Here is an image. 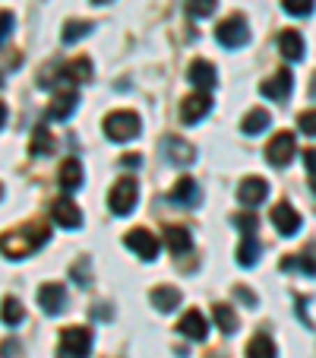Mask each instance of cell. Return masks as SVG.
<instances>
[{"label":"cell","instance_id":"obj_1","mask_svg":"<svg viewBox=\"0 0 316 358\" xmlns=\"http://www.w3.org/2000/svg\"><path fill=\"white\" fill-rule=\"evenodd\" d=\"M47 238H51L47 225L26 222V225H20V229L3 231L0 248H3V257H7V260H26L29 254H35V250L41 248V244H47Z\"/></svg>","mask_w":316,"mask_h":358},{"label":"cell","instance_id":"obj_2","mask_svg":"<svg viewBox=\"0 0 316 358\" xmlns=\"http://www.w3.org/2000/svg\"><path fill=\"white\" fill-rule=\"evenodd\" d=\"M105 136L114 143H130L140 136V115L136 111H111L105 117Z\"/></svg>","mask_w":316,"mask_h":358},{"label":"cell","instance_id":"obj_3","mask_svg":"<svg viewBox=\"0 0 316 358\" xmlns=\"http://www.w3.org/2000/svg\"><path fill=\"white\" fill-rule=\"evenodd\" d=\"M89 349H92V333L86 327H70V330L61 333L57 358H86Z\"/></svg>","mask_w":316,"mask_h":358},{"label":"cell","instance_id":"obj_4","mask_svg":"<svg viewBox=\"0 0 316 358\" xmlns=\"http://www.w3.org/2000/svg\"><path fill=\"white\" fill-rule=\"evenodd\" d=\"M136 196H140L136 178H121V181H114V187H111V194H108L111 213H114V216H127L136 206Z\"/></svg>","mask_w":316,"mask_h":358},{"label":"cell","instance_id":"obj_5","mask_svg":"<svg viewBox=\"0 0 316 358\" xmlns=\"http://www.w3.org/2000/svg\"><path fill=\"white\" fill-rule=\"evenodd\" d=\"M294 134L291 130H282V134H276L269 140V146H266V159H269V165H276V169H285V165H291V159H294Z\"/></svg>","mask_w":316,"mask_h":358},{"label":"cell","instance_id":"obj_6","mask_svg":"<svg viewBox=\"0 0 316 358\" xmlns=\"http://www.w3.org/2000/svg\"><path fill=\"white\" fill-rule=\"evenodd\" d=\"M216 38L222 41L225 48H241V45H247V41H250L247 20H243L241 13L228 16V20H225V22H218V29H216Z\"/></svg>","mask_w":316,"mask_h":358},{"label":"cell","instance_id":"obj_7","mask_svg":"<svg viewBox=\"0 0 316 358\" xmlns=\"http://www.w3.org/2000/svg\"><path fill=\"white\" fill-rule=\"evenodd\" d=\"M80 105V92H76V83H67V86L57 89V95L51 99V108H47V117L51 121H67L73 115V108Z\"/></svg>","mask_w":316,"mask_h":358},{"label":"cell","instance_id":"obj_8","mask_svg":"<svg viewBox=\"0 0 316 358\" xmlns=\"http://www.w3.org/2000/svg\"><path fill=\"white\" fill-rule=\"evenodd\" d=\"M123 244H127V248L133 250V254H140L142 260H155V257H158V238H155L152 231H146V229H133V231H127Z\"/></svg>","mask_w":316,"mask_h":358},{"label":"cell","instance_id":"obj_9","mask_svg":"<svg viewBox=\"0 0 316 358\" xmlns=\"http://www.w3.org/2000/svg\"><path fill=\"white\" fill-rule=\"evenodd\" d=\"M272 225L278 229V235L291 238L301 231V213H297L294 206H288V203H276V206H272Z\"/></svg>","mask_w":316,"mask_h":358},{"label":"cell","instance_id":"obj_10","mask_svg":"<svg viewBox=\"0 0 316 358\" xmlns=\"http://www.w3.org/2000/svg\"><path fill=\"white\" fill-rule=\"evenodd\" d=\"M291 89H294V80H291L288 70H278V73H272L269 80L259 83V92L272 101H285L291 95Z\"/></svg>","mask_w":316,"mask_h":358},{"label":"cell","instance_id":"obj_11","mask_svg":"<svg viewBox=\"0 0 316 358\" xmlns=\"http://www.w3.org/2000/svg\"><path fill=\"white\" fill-rule=\"evenodd\" d=\"M212 111V99L206 92H196V95H187L181 105V121L183 124H200L202 117Z\"/></svg>","mask_w":316,"mask_h":358},{"label":"cell","instance_id":"obj_12","mask_svg":"<svg viewBox=\"0 0 316 358\" xmlns=\"http://www.w3.org/2000/svg\"><path fill=\"white\" fill-rule=\"evenodd\" d=\"M38 304L45 308V314H61L63 308H67V292H63V285H57V282H45L38 289Z\"/></svg>","mask_w":316,"mask_h":358},{"label":"cell","instance_id":"obj_13","mask_svg":"<svg viewBox=\"0 0 316 358\" xmlns=\"http://www.w3.org/2000/svg\"><path fill=\"white\" fill-rule=\"evenodd\" d=\"M51 216H54V222L63 225V229H80V225H82L80 206H76L73 200H67V196L54 200V206H51Z\"/></svg>","mask_w":316,"mask_h":358},{"label":"cell","instance_id":"obj_14","mask_svg":"<svg viewBox=\"0 0 316 358\" xmlns=\"http://www.w3.org/2000/svg\"><path fill=\"white\" fill-rule=\"evenodd\" d=\"M266 194H269V184L262 181V178H247V181H241V187H237V200L243 203V206H259L262 200H266Z\"/></svg>","mask_w":316,"mask_h":358},{"label":"cell","instance_id":"obj_15","mask_svg":"<svg viewBox=\"0 0 316 358\" xmlns=\"http://www.w3.org/2000/svg\"><path fill=\"white\" fill-rule=\"evenodd\" d=\"M187 76H190V83H193L200 92H209V89H216V83H218L216 67H212L209 61H193V64H190V70H187Z\"/></svg>","mask_w":316,"mask_h":358},{"label":"cell","instance_id":"obj_16","mask_svg":"<svg viewBox=\"0 0 316 358\" xmlns=\"http://www.w3.org/2000/svg\"><path fill=\"white\" fill-rule=\"evenodd\" d=\"M162 149H165V156H168L174 165H190V162L196 159L193 146H190L187 140H181V136H165V140H162Z\"/></svg>","mask_w":316,"mask_h":358},{"label":"cell","instance_id":"obj_17","mask_svg":"<svg viewBox=\"0 0 316 358\" xmlns=\"http://www.w3.org/2000/svg\"><path fill=\"white\" fill-rule=\"evenodd\" d=\"M177 333H183V336L193 339V343H202L206 333H209V327H206V320H202L200 311H187L181 317V324H177Z\"/></svg>","mask_w":316,"mask_h":358},{"label":"cell","instance_id":"obj_18","mask_svg":"<svg viewBox=\"0 0 316 358\" xmlns=\"http://www.w3.org/2000/svg\"><path fill=\"white\" fill-rule=\"evenodd\" d=\"M171 203H183V206H196V200H200V184L193 181V178H181V181L174 184V190L168 194Z\"/></svg>","mask_w":316,"mask_h":358},{"label":"cell","instance_id":"obj_19","mask_svg":"<svg viewBox=\"0 0 316 358\" xmlns=\"http://www.w3.org/2000/svg\"><path fill=\"white\" fill-rule=\"evenodd\" d=\"M61 187L63 190H80V184H82V162L76 156H70V159H63V165H61Z\"/></svg>","mask_w":316,"mask_h":358},{"label":"cell","instance_id":"obj_20","mask_svg":"<svg viewBox=\"0 0 316 358\" xmlns=\"http://www.w3.org/2000/svg\"><path fill=\"white\" fill-rule=\"evenodd\" d=\"M278 51H282L288 61H301V57H303V38H301V32H294V29H285V32L278 35Z\"/></svg>","mask_w":316,"mask_h":358},{"label":"cell","instance_id":"obj_21","mask_svg":"<svg viewBox=\"0 0 316 358\" xmlns=\"http://www.w3.org/2000/svg\"><path fill=\"white\" fill-rule=\"evenodd\" d=\"M152 304L158 308V311H165V314H171L181 304V292L174 289V285H158V289H152Z\"/></svg>","mask_w":316,"mask_h":358},{"label":"cell","instance_id":"obj_22","mask_svg":"<svg viewBox=\"0 0 316 358\" xmlns=\"http://www.w3.org/2000/svg\"><path fill=\"white\" fill-rule=\"evenodd\" d=\"M165 244H168L171 254H183V250L193 248V238H190V231L183 225H168L165 229Z\"/></svg>","mask_w":316,"mask_h":358},{"label":"cell","instance_id":"obj_23","mask_svg":"<svg viewBox=\"0 0 316 358\" xmlns=\"http://www.w3.org/2000/svg\"><path fill=\"white\" fill-rule=\"evenodd\" d=\"M61 80L89 83L92 80V61H89V57H76V61H70L67 67H61Z\"/></svg>","mask_w":316,"mask_h":358},{"label":"cell","instance_id":"obj_24","mask_svg":"<svg viewBox=\"0 0 316 358\" xmlns=\"http://www.w3.org/2000/svg\"><path fill=\"white\" fill-rule=\"evenodd\" d=\"M269 124H272V115H269V111H266V108H253V111H250V115L241 121V130H243L247 136H256V134H262V130L269 127Z\"/></svg>","mask_w":316,"mask_h":358},{"label":"cell","instance_id":"obj_25","mask_svg":"<svg viewBox=\"0 0 316 358\" xmlns=\"http://www.w3.org/2000/svg\"><path fill=\"white\" fill-rule=\"evenodd\" d=\"M29 152H32V156H51V152H54V136H51V130L35 127L32 140H29Z\"/></svg>","mask_w":316,"mask_h":358},{"label":"cell","instance_id":"obj_26","mask_svg":"<svg viewBox=\"0 0 316 358\" xmlns=\"http://www.w3.org/2000/svg\"><path fill=\"white\" fill-rule=\"evenodd\" d=\"M247 358H276V343L266 333H256L247 345Z\"/></svg>","mask_w":316,"mask_h":358},{"label":"cell","instance_id":"obj_27","mask_svg":"<svg viewBox=\"0 0 316 358\" xmlns=\"http://www.w3.org/2000/svg\"><path fill=\"white\" fill-rule=\"evenodd\" d=\"M256 257H259V241H256V235H243L241 248H237V264H241V266H253Z\"/></svg>","mask_w":316,"mask_h":358},{"label":"cell","instance_id":"obj_28","mask_svg":"<svg viewBox=\"0 0 316 358\" xmlns=\"http://www.w3.org/2000/svg\"><path fill=\"white\" fill-rule=\"evenodd\" d=\"M212 317H216L218 330H222L225 336H231V333L237 330V317H234V311H231L228 304H216V308H212Z\"/></svg>","mask_w":316,"mask_h":358},{"label":"cell","instance_id":"obj_29","mask_svg":"<svg viewBox=\"0 0 316 358\" xmlns=\"http://www.w3.org/2000/svg\"><path fill=\"white\" fill-rule=\"evenodd\" d=\"M92 32V22L86 20H70L67 26H63V45H73V41H80L82 35Z\"/></svg>","mask_w":316,"mask_h":358},{"label":"cell","instance_id":"obj_30","mask_svg":"<svg viewBox=\"0 0 316 358\" xmlns=\"http://www.w3.org/2000/svg\"><path fill=\"white\" fill-rule=\"evenodd\" d=\"M216 7H218V0H187V13L190 16H212L216 13Z\"/></svg>","mask_w":316,"mask_h":358},{"label":"cell","instance_id":"obj_31","mask_svg":"<svg viewBox=\"0 0 316 358\" xmlns=\"http://www.w3.org/2000/svg\"><path fill=\"white\" fill-rule=\"evenodd\" d=\"M3 324L7 327L22 324V304L16 301V298H7V301H3Z\"/></svg>","mask_w":316,"mask_h":358},{"label":"cell","instance_id":"obj_32","mask_svg":"<svg viewBox=\"0 0 316 358\" xmlns=\"http://www.w3.org/2000/svg\"><path fill=\"white\" fill-rule=\"evenodd\" d=\"M282 7L288 10L291 16H310L316 7V0H282Z\"/></svg>","mask_w":316,"mask_h":358},{"label":"cell","instance_id":"obj_33","mask_svg":"<svg viewBox=\"0 0 316 358\" xmlns=\"http://www.w3.org/2000/svg\"><path fill=\"white\" fill-rule=\"evenodd\" d=\"M297 127H301L307 136H316V108L313 111H303V115L297 117Z\"/></svg>","mask_w":316,"mask_h":358},{"label":"cell","instance_id":"obj_34","mask_svg":"<svg viewBox=\"0 0 316 358\" xmlns=\"http://www.w3.org/2000/svg\"><path fill=\"white\" fill-rule=\"evenodd\" d=\"M234 225H237V229H243V235H253V231H256V216H250V213H243V216H241V213H237Z\"/></svg>","mask_w":316,"mask_h":358},{"label":"cell","instance_id":"obj_35","mask_svg":"<svg viewBox=\"0 0 316 358\" xmlns=\"http://www.w3.org/2000/svg\"><path fill=\"white\" fill-rule=\"evenodd\" d=\"M234 295L241 298L243 304H250V308H256V295H253V292H250V289H243V285H237V289H234Z\"/></svg>","mask_w":316,"mask_h":358},{"label":"cell","instance_id":"obj_36","mask_svg":"<svg viewBox=\"0 0 316 358\" xmlns=\"http://www.w3.org/2000/svg\"><path fill=\"white\" fill-rule=\"evenodd\" d=\"M303 165L316 175V149H307V152H303Z\"/></svg>","mask_w":316,"mask_h":358},{"label":"cell","instance_id":"obj_37","mask_svg":"<svg viewBox=\"0 0 316 358\" xmlns=\"http://www.w3.org/2000/svg\"><path fill=\"white\" fill-rule=\"evenodd\" d=\"M121 162H123V165H127V169H136V165H140V162H142V159H140V156H136V152H127V156H123V159H121Z\"/></svg>","mask_w":316,"mask_h":358},{"label":"cell","instance_id":"obj_38","mask_svg":"<svg viewBox=\"0 0 316 358\" xmlns=\"http://www.w3.org/2000/svg\"><path fill=\"white\" fill-rule=\"evenodd\" d=\"M10 26H13V16H10V10H7V13H3V38L10 35Z\"/></svg>","mask_w":316,"mask_h":358},{"label":"cell","instance_id":"obj_39","mask_svg":"<svg viewBox=\"0 0 316 358\" xmlns=\"http://www.w3.org/2000/svg\"><path fill=\"white\" fill-rule=\"evenodd\" d=\"M310 95L316 99V73H313V83H310Z\"/></svg>","mask_w":316,"mask_h":358},{"label":"cell","instance_id":"obj_40","mask_svg":"<svg viewBox=\"0 0 316 358\" xmlns=\"http://www.w3.org/2000/svg\"><path fill=\"white\" fill-rule=\"evenodd\" d=\"M95 3H108V0H95Z\"/></svg>","mask_w":316,"mask_h":358},{"label":"cell","instance_id":"obj_41","mask_svg":"<svg viewBox=\"0 0 316 358\" xmlns=\"http://www.w3.org/2000/svg\"><path fill=\"white\" fill-rule=\"evenodd\" d=\"M313 194H316V178H313Z\"/></svg>","mask_w":316,"mask_h":358}]
</instances>
